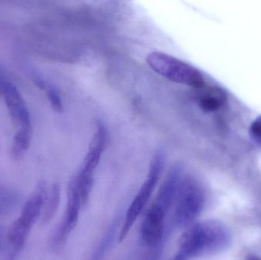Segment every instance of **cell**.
<instances>
[{
	"label": "cell",
	"mask_w": 261,
	"mask_h": 260,
	"mask_svg": "<svg viewBox=\"0 0 261 260\" xmlns=\"http://www.w3.org/2000/svg\"><path fill=\"white\" fill-rule=\"evenodd\" d=\"M225 228L214 221L192 224L182 234L176 254L184 260L219 251L226 242Z\"/></svg>",
	"instance_id": "obj_1"
},
{
	"label": "cell",
	"mask_w": 261,
	"mask_h": 260,
	"mask_svg": "<svg viewBox=\"0 0 261 260\" xmlns=\"http://www.w3.org/2000/svg\"><path fill=\"white\" fill-rule=\"evenodd\" d=\"M47 193V183L40 182L35 192L24 203L19 218L9 228L6 237L14 254L18 255L21 251L34 224L42 214Z\"/></svg>",
	"instance_id": "obj_2"
},
{
	"label": "cell",
	"mask_w": 261,
	"mask_h": 260,
	"mask_svg": "<svg viewBox=\"0 0 261 260\" xmlns=\"http://www.w3.org/2000/svg\"><path fill=\"white\" fill-rule=\"evenodd\" d=\"M146 61L153 71L172 82L197 90L205 85V78L199 70L177 58L156 51L149 53Z\"/></svg>",
	"instance_id": "obj_3"
},
{
	"label": "cell",
	"mask_w": 261,
	"mask_h": 260,
	"mask_svg": "<svg viewBox=\"0 0 261 260\" xmlns=\"http://www.w3.org/2000/svg\"><path fill=\"white\" fill-rule=\"evenodd\" d=\"M205 204V193L192 177H184L174 201L173 222L179 228L189 227L200 215Z\"/></svg>",
	"instance_id": "obj_4"
},
{
	"label": "cell",
	"mask_w": 261,
	"mask_h": 260,
	"mask_svg": "<svg viewBox=\"0 0 261 260\" xmlns=\"http://www.w3.org/2000/svg\"><path fill=\"white\" fill-rule=\"evenodd\" d=\"M108 134L103 122L99 121L96 125V131L90 143L88 152L84 158V163L78 174L73 177L79 191L82 206L88 203L90 192L93 185L95 170L100 161L102 153L107 147Z\"/></svg>",
	"instance_id": "obj_5"
},
{
	"label": "cell",
	"mask_w": 261,
	"mask_h": 260,
	"mask_svg": "<svg viewBox=\"0 0 261 260\" xmlns=\"http://www.w3.org/2000/svg\"><path fill=\"white\" fill-rule=\"evenodd\" d=\"M164 163L165 154L162 151H156L150 163L147 179L127 210L125 221L118 238L119 242H122L125 239L137 218L141 215L143 209L150 199L164 169Z\"/></svg>",
	"instance_id": "obj_6"
},
{
	"label": "cell",
	"mask_w": 261,
	"mask_h": 260,
	"mask_svg": "<svg viewBox=\"0 0 261 260\" xmlns=\"http://www.w3.org/2000/svg\"><path fill=\"white\" fill-rule=\"evenodd\" d=\"M167 212L158 205L153 203L149 208L141 222V241L144 245L151 248L161 244L165 232V217Z\"/></svg>",
	"instance_id": "obj_7"
},
{
	"label": "cell",
	"mask_w": 261,
	"mask_h": 260,
	"mask_svg": "<svg viewBox=\"0 0 261 260\" xmlns=\"http://www.w3.org/2000/svg\"><path fill=\"white\" fill-rule=\"evenodd\" d=\"M1 93L4 96L6 106L14 123L19 127V130L32 131V121L29 109L19 91L9 81L0 80Z\"/></svg>",
	"instance_id": "obj_8"
},
{
	"label": "cell",
	"mask_w": 261,
	"mask_h": 260,
	"mask_svg": "<svg viewBox=\"0 0 261 260\" xmlns=\"http://www.w3.org/2000/svg\"><path fill=\"white\" fill-rule=\"evenodd\" d=\"M82 206L79 191L74 180L72 179L67 189V201L65 215L54 237L53 244L60 246L65 242L69 235L76 227L79 219L80 210Z\"/></svg>",
	"instance_id": "obj_9"
},
{
	"label": "cell",
	"mask_w": 261,
	"mask_h": 260,
	"mask_svg": "<svg viewBox=\"0 0 261 260\" xmlns=\"http://www.w3.org/2000/svg\"><path fill=\"white\" fill-rule=\"evenodd\" d=\"M182 178L184 176L182 165L178 163L172 166L165 180L163 182L153 203L161 206L167 212L174 204Z\"/></svg>",
	"instance_id": "obj_10"
},
{
	"label": "cell",
	"mask_w": 261,
	"mask_h": 260,
	"mask_svg": "<svg viewBox=\"0 0 261 260\" xmlns=\"http://www.w3.org/2000/svg\"><path fill=\"white\" fill-rule=\"evenodd\" d=\"M199 90V106L205 112H216L226 103V94L216 85H204Z\"/></svg>",
	"instance_id": "obj_11"
},
{
	"label": "cell",
	"mask_w": 261,
	"mask_h": 260,
	"mask_svg": "<svg viewBox=\"0 0 261 260\" xmlns=\"http://www.w3.org/2000/svg\"><path fill=\"white\" fill-rule=\"evenodd\" d=\"M60 199H61L60 186L58 184H53L47 193L44 209L41 214L42 215L41 220L43 223L49 222L54 218L59 206Z\"/></svg>",
	"instance_id": "obj_12"
},
{
	"label": "cell",
	"mask_w": 261,
	"mask_h": 260,
	"mask_svg": "<svg viewBox=\"0 0 261 260\" xmlns=\"http://www.w3.org/2000/svg\"><path fill=\"white\" fill-rule=\"evenodd\" d=\"M32 131L18 130L14 137L12 148V157L15 160H20L26 154L30 147Z\"/></svg>",
	"instance_id": "obj_13"
},
{
	"label": "cell",
	"mask_w": 261,
	"mask_h": 260,
	"mask_svg": "<svg viewBox=\"0 0 261 260\" xmlns=\"http://www.w3.org/2000/svg\"><path fill=\"white\" fill-rule=\"evenodd\" d=\"M20 201V195L18 192L8 188L0 186V209H9L16 206Z\"/></svg>",
	"instance_id": "obj_14"
},
{
	"label": "cell",
	"mask_w": 261,
	"mask_h": 260,
	"mask_svg": "<svg viewBox=\"0 0 261 260\" xmlns=\"http://www.w3.org/2000/svg\"><path fill=\"white\" fill-rule=\"evenodd\" d=\"M44 90L53 109L57 112H61L63 111L62 101L56 88L50 84L47 83Z\"/></svg>",
	"instance_id": "obj_15"
},
{
	"label": "cell",
	"mask_w": 261,
	"mask_h": 260,
	"mask_svg": "<svg viewBox=\"0 0 261 260\" xmlns=\"http://www.w3.org/2000/svg\"><path fill=\"white\" fill-rule=\"evenodd\" d=\"M251 134L254 140L261 146V117L257 119L251 125Z\"/></svg>",
	"instance_id": "obj_16"
},
{
	"label": "cell",
	"mask_w": 261,
	"mask_h": 260,
	"mask_svg": "<svg viewBox=\"0 0 261 260\" xmlns=\"http://www.w3.org/2000/svg\"><path fill=\"white\" fill-rule=\"evenodd\" d=\"M5 235L6 233H5L4 228L0 226V253H2L4 249Z\"/></svg>",
	"instance_id": "obj_17"
},
{
	"label": "cell",
	"mask_w": 261,
	"mask_h": 260,
	"mask_svg": "<svg viewBox=\"0 0 261 260\" xmlns=\"http://www.w3.org/2000/svg\"><path fill=\"white\" fill-rule=\"evenodd\" d=\"M246 260H261V258L260 256H257V255L252 254V253H249V254L247 255L246 258H245Z\"/></svg>",
	"instance_id": "obj_18"
},
{
	"label": "cell",
	"mask_w": 261,
	"mask_h": 260,
	"mask_svg": "<svg viewBox=\"0 0 261 260\" xmlns=\"http://www.w3.org/2000/svg\"><path fill=\"white\" fill-rule=\"evenodd\" d=\"M17 255L14 254V253H10L9 255V259L8 260H15L16 259Z\"/></svg>",
	"instance_id": "obj_19"
},
{
	"label": "cell",
	"mask_w": 261,
	"mask_h": 260,
	"mask_svg": "<svg viewBox=\"0 0 261 260\" xmlns=\"http://www.w3.org/2000/svg\"><path fill=\"white\" fill-rule=\"evenodd\" d=\"M171 260H184L182 259V258L179 257V256H177V255H175L174 257Z\"/></svg>",
	"instance_id": "obj_20"
},
{
	"label": "cell",
	"mask_w": 261,
	"mask_h": 260,
	"mask_svg": "<svg viewBox=\"0 0 261 260\" xmlns=\"http://www.w3.org/2000/svg\"><path fill=\"white\" fill-rule=\"evenodd\" d=\"M0 93H1V85H0Z\"/></svg>",
	"instance_id": "obj_21"
},
{
	"label": "cell",
	"mask_w": 261,
	"mask_h": 260,
	"mask_svg": "<svg viewBox=\"0 0 261 260\" xmlns=\"http://www.w3.org/2000/svg\"><path fill=\"white\" fill-rule=\"evenodd\" d=\"M2 211H3V210H2V209H0V212H2Z\"/></svg>",
	"instance_id": "obj_22"
}]
</instances>
